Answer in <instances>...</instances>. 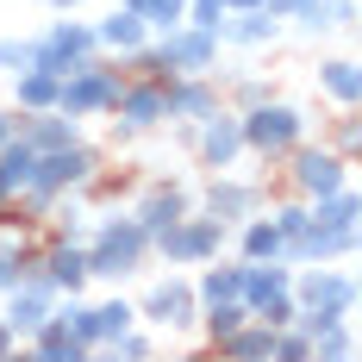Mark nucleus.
<instances>
[{"label": "nucleus", "instance_id": "1", "mask_svg": "<svg viewBox=\"0 0 362 362\" xmlns=\"http://www.w3.org/2000/svg\"><path fill=\"white\" fill-rule=\"evenodd\" d=\"M150 269V231L132 213H107L94 218L88 238V281H132Z\"/></svg>", "mask_w": 362, "mask_h": 362}, {"label": "nucleus", "instance_id": "2", "mask_svg": "<svg viewBox=\"0 0 362 362\" xmlns=\"http://www.w3.org/2000/svg\"><path fill=\"white\" fill-rule=\"evenodd\" d=\"M293 325L313 331L331 325V319H356V275L350 269H331V262H300L293 269Z\"/></svg>", "mask_w": 362, "mask_h": 362}, {"label": "nucleus", "instance_id": "3", "mask_svg": "<svg viewBox=\"0 0 362 362\" xmlns=\"http://www.w3.org/2000/svg\"><path fill=\"white\" fill-rule=\"evenodd\" d=\"M238 125H244V156L269 163V169H281V156H288L293 144L313 138L306 107H293V100H281V94H269V100L244 107V112H238Z\"/></svg>", "mask_w": 362, "mask_h": 362}, {"label": "nucleus", "instance_id": "4", "mask_svg": "<svg viewBox=\"0 0 362 362\" xmlns=\"http://www.w3.org/2000/svg\"><path fill=\"white\" fill-rule=\"evenodd\" d=\"M225 250H231V231L218 218H206L200 206L175 225H163V231H150V262H163V269H200Z\"/></svg>", "mask_w": 362, "mask_h": 362}, {"label": "nucleus", "instance_id": "5", "mask_svg": "<svg viewBox=\"0 0 362 362\" xmlns=\"http://www.w3.org/2000/svg\"><path fill=\"white\" fill-rule=\"evenodd\" d=\"M119 88H125V63L119 57H88L81 69H69L57 81V112H69V119H107L112 100H119Z\"/></svg>", "mask_w": 362, "mask_h": 362}, {"label": "nucleus", "instance_id": "6", "mask_svg": "<svg viewBox=\"0 0 362 362\" xmlns=\"http://www.w3.org/2000/svg\"><path fill=\"white\" fill-rule=\"evenodd\" d=\"M281 169H288V194H300V200L313 206V200L337 194V187L350 181V169H356V163H350V156H337L325 138H319V144L306 138V144H293L288 156H281Z\"/></svg>", "mask_w": 362, "mask_h": 362}, {"label": "nucleus", "instance_id": "7", "mask_svg": "<svg viewBox=\"0 0 362 362\" xmlns=\"http://www.w3.org/2000/svg\"><path fill=\"white\" fill-rule=\"evenodd\" d=\"M194 206L231 231V225H244L250 213H262V206H269V187H262V181L231 175V169H206V181L194 187Z\"/></svg>", "mask_w": 362, "mask_h": 362}, {"label": "nucleus", "instance_id": "8", "mask_svg": "<svg viewBox=\"0 0 362 362\" xmlns=\"http://www.w3.org/2000/svg\"><path fill=\"white\" fill-rule=\"evenodd\" d=\"M100 169H107V156L88 144V138H75V144H63V150H37L32 187H44V194H88Z\"/></svg>", "mask_w": 362, "mask_h": 362}, {"label": "nucleus", "instance_id": "9", "mask_svg": "<svg viewBox=\"0 0 362 362\" xmlns=\"http://www.w3.org/2000/svg\"><path fill=\"white\" fill-rule=\"evenodd\" d=\"M138 325H156V331H194V319H200V300H194V281L181 275V269H169V275H156L138 300Z\"/></svg>", "mask_w": 362, "mask_h": 362}, {"label": "nucleus", "instance_id": "10", "mask_svg": "<svg viewBox=\"0 0 362 362\" xmlns=\"http://www.w3.org/2000/svg\"><path fill=\"white\" fill-rule=\"evenodd\" d=\"M107 119L119 125V138H150V132H163V125H169V81L125 75V88H119V100H112Z\"/></svg>", "mask_w": 362, "mask_h": 362}, {"label": "nucleus", "instance_id": "11", "mask_svg": "<svg viewBox=\"0 0 362 362\" xmlns=\"http://www.w3.org/2000/svg\"><path fill=\"white\" fill-rule=\"evenodd\" d=\"M88 57H100L94 50V25L88 19H50L44 32L32 37V69H50V75H69V69H81Z\"/></svg>", "mask_w": 362, "mask_h": 362}, {"label": "nucleus", "instance_id": "12", "mask_svg": "<svg viewBox=\"0 0 362 362\" xmlns=\"http://www.w3.org/2000/svg\"><path fill=\"white\" fill-rule=\"evenodd\" d=\"M187 150H194V163H200V169H238V163H244V125H238V107H225V100H218L206 119H194Z\"/></svg>", "mask_w": 362, "mask_h": 362}, {"label": "nucleus", "instance_id": "13", "mask_svg": "<svg viewBox=\"0 0 362 362\" xmlns=\"http://www.w3.org/2000/svg\"><path fill=\"white\" fill-rule=\"evenodd\" d=\"M156 37V50H163V63L175 75H218V32H206V25H169V32H150Z\"/></svg>", "mask_w": 362, "mask_h": 362}, {"label": "nucleus", "instance_id": "14", "mask_svg": "<svg viewBox=\"0 0 362 362\" xmlns=\"http://www.w3.org/2000/svg\"><path fill=\"white\" fill-rule=\"evenodd\" d=\"M125 213L138 218L144 231H163V225H175V218L194 213V187L175 181V175H156V181H144V187L132 194V206H125Z\"/></svg>", "mask_w": 362, "mask_h": 362}, {"label": "nucleus", "instance_id": "15", "mask_svg": "<svg viewBox=\"0 0 362 362\" xmlns=\"http://www.w3.org/2000/svg\"><path fill=\"white\" fill-rule=\"evenodd\" d=\"M0 300H6V313H0V319L13 325V337H19V344H25V337H32V331L57 313V300H63V293H57V288H50V281L32 269V275H19V281L0 293Z\"/></svg>", "mask_w": 362, "mask_h": 362}, {"label": "nucleus", "instance_id": "16", "mask_svg": "<svg viewBox=\"0 0 362 362\" xmlns=\"http://www.w3.org/2000/svg\"><path fill=\"white\" fill-rule=\"evenodd\" d=\"M350 250H356V225H325V218H313L300 238L281 244V256H288L293 269H300V262H344Z\"/></svg>", "mask_w": 362, "mask_h": 362}, {"label": "nucleus", "instance_id": "17", "mask_svg": "<svg viewBox=\"0 0 362 362\" xmlns=\"http://www.w3.org/2000/svg\"><path fill=\"white\" fill-rule=\"evenodd\" d=\"M288 32V19L275 6H231L225 25H218V44H238V50H269L275 37Z\"/></svg>", "mask_w": 362, "mask_h": 362}, {"label": "nucleus", "instance_id": "18", "mask_svg": "<svg viewBox=\"0 0 362 362\" xmlns=\"http://www.w3.org/2000/svg\"><path fill=\"white\" fill-rule=\"evenodd\" d=\"M37 275H44L57 293H81L88 288V250H81V244H63V238H44Z\"/></svg>", "mask_w": 362, "mask_h": 362}, {"label": "nucleus", "instance_id": "19", "mask_svg": "<svg viewBox=\"0 0 362 362\" xmlns=\"http://www.w3.org/2000/svg\"><path fill=\"white\" fill-rule=\"evenodd\" d=\"M218 107V75H175L169 81V125H194Z\"/></svg>", "mask_w": 362, "mask_h": 362}, {"label": "nucleus", "instance_id": "20", "mask_svg": "<svg viewBox=\"0 0 362 362\" xmlns=\"http://www.w3.org/2000/svg\"><path fill=\"white\" fill-rule=\"evenodd\" d=\"M288 25L300 37H325V32H350L356 25V0H293Z\"/></svg>", "mask_w": 362, "mask_h": 362}, {"label": "nucleus", "instance_id": "21", "mask_svg": "<svg viewBox=\"0 0 362 362\" xmlns=\"http://www.w3.org/2000/svg\"><path fill=\"white\" fill-rule=\"evenodd\" d=\"M19 138L32 150H63V144H75V138H88V125L81 119H69V112H19Z\"/></svg>", "mask_w": 362, "mask_h": 362}, {"label": "nucleus", "instance_id": "22", "mask_svg": "<svg viewBox=\"0 0 362 362\" xmlns=\"http://www.w3.org/2000/svg\"><path fill=\"white\" fill-rule=\"evenodd\" d=\"M144 37H150V25L138 13H125V6H112L107 19H94V50H100V57H132Z\"/></svg>", "mask_w": 362, "mask_h": 362}, {"label": "nucleus", "instance_id": "23", "mask_svg": "<svg viewBox=\"0 0 362 362\" xmlns=\"http://www.w3.org/2000/svg\"><path fill=\"white\" fill-rule=\"evenodd\" d=\"M25 350H32L37 362H81V356H94V350H88V344H81V337H75V331L57 319V313H50V319H44L32 337H25Z\"/></svg>", "mask_w": 362, "mask_h": 362}, {"label": "nucleus", "instance_id": "24", "mask_svg": "<svg viewBox=\"0 0 362 362\" xmlns=\"http://www.w3.org/2000/svg\"><path fill=\"white\" fill-rule=\"evenodd\" d=\"M319 94H325L331 107H362V69H356V57H331V63H319Z\"/></svg>", "mask_w": 362, "mask_h": 362}, {"label": "nucleus", "instance_id": "25", "mask_svg": "<svg viewBox=\"0 0 362 362\" xmlns=\"http://www.w3.org/2000/svg\"><path fill=\"white\" fill-rule=\"evenodd\" d=\"M231 244H238L244 262H262V256H281V231H275L269 213H250L244 225H231Z\"/></svg>", "mask_w": 362, "mask_h": 362}, {"label": "nucleus", "instance_id": "26", "mask_svg": "<svg viewBox=\"0 0 362 362\" xmlns=\"http://www.w3.org/2000/svg\"><path fill=\"white\" fill-rule=\"evenodd\" d=\"M57 81L63 75H50V69H19L13 75V107L19 112H50L57 107Z\"/></svg>", "mask_w": 362, "mask_h": 362}, {"label": "nucleus", "instance_id": "27", "mask_svg": "<svg viewBox=\"0 0 362 362\" xmlns=\"http://www.w3.org/2000/svg\"><path fill=\"white\" fill-rule=\"evenodd\" d=\"M88 319H94V344H112L119 331L138 325V306L125 293H112V300H88Z\"/></svg>", "mask_w": 362, "mask_h": 362}, {"label": "nucleus", "instance_id": "28", "mask_svg": "<svg viewBox=\"0 0 362 362\" xmlns=\"http://www.w3.org/2000/svg\"><path fill=\"white\" fill-rule=\"evenodd\" d=\"M306 344H313V362H350L356 356V319H331V325H319Z\"/></svg>", "mask_w": 362, "mask_h": 362}, {"label": "nucleus", "instance_id": "29", "mask_svg": "<svg viewBox=\"0 0 362 362\" xmlns=\"http://www.w3.org/2000/svg\"><path fill=\"white\" fill-rule=\"evenodd\" d=\"M244 319H250V306H244V300H218V306H200V319H194V325H200V337L218 350V344L244 325Z\"/></svg>", "mask_w": 362, "mask_h": 362}, {"label": "nucleus", "instance_id": "30", "mask_svg": "<svg viewBox=\"0 0 362 362\" xmlns=\"http://www.w3.org/2000/svg\"><path fill=\"white\" fill-rule=\"evenodd\" d=\"M32 169H37V150L25 144V138H6V144H0V187H6V200L32 181Z\"/></svg>", "mask_w": 362, "mask_h": 362}, {"label": "nucleus", "instance_id": "31", "mask_svg": "<svg viewBox=\"0 0 362 362\" xmlns=\"http://www.w3.org/2000/svg\"><path fill=\"white\" fill-rule=\"evenodd\" d=\"M319 138H325L337 156H350V163H356V156H362V112H356V107H337V119H331Z\"/></svg>", "mask_w": 362, "mask_h": 362}, {"label": "nucleus", "instance_id": "32", "mask_svg": "<svg viewBox=\"0 0 362 362\" xmlns=\"http://www.w3.org/2000/svg\"><path fill=\"white\" fill-rule=\"evenodd\" d=\"M313 218H325V225H356V218H362L356 181H344L337 194H325V200H313Z\"/></svg>", "mask_w": 362, "mask_h": 362}, {"label": "nucleus", "instance_id": "33", "mask_svg": "<svg viewBox=\"0 0 362 362\" xmlns=\"http://www.w3.org/2000/svg\"><path fill=\"white\" fill-rule=\"evenodd\" d=\"M262 213L275 218V231H281V244H288V238H300V231L313 225V206H306L300 194H281V200H275V206H262Z\"/></svg>", "mask_w": 362, "mask_h": 362}, {"label": "nucleus", "instance_id": "34", "mask_svg": "<svg viewBox=\"0 0 362 362\" xmlns=\"http://www.w3.org/2000/svg\"><path fill=\"white\" fill-rule=\"evenodd\" d=\"M138 19H144L150 32H169L187 19V0H138Z\"/></svg>", "mask_w": 362, "mask_h": 362}, {"label": "nucleus", "instance_id": "35", "mask_svg": "<svg viewBox=\"0 0 362 362\" xmlns=\"http://www.w3.org/2000/svg\"><path fill=\"white\" fill-rule=\"evenodd\" d=\"M269 362H313L306 331H300V325H281V331H275V350H269Z\"/></svg>", "mask_w": 362, "mask_h": 362}, {"label": "nucleus", "instance_id": "36", "mask_svg": "<svg viewBox=\"0 0 362 362\" xmlns=\"http://www.w3.org/2000/svg\"><path fill=\"white\" fill-rule=\"evenodd\" d=\"M293 313H300V306H293V293H275V300H262V306H256L250 319H262L269 331H281V325H293Z\"/></svg>", "mask_w": 362, "mask_h": 362}, {"label": "nucleus", "instance_id": "37", "mask_svg": "<svg viewBox=\"0 0 362 362\" xmlns=\"http://www.w3.org/2000/svg\"><path fill=\"white\" fill-rule=\"evenodd\" d=\"M0 69L6 75L32 69V37H0Z\"/></svg>", "mask_w": 362, "mask_h": 362}, {"label": "nucleus", "instance_id": "38", "mask_svg": "<svg viewBox=\"0 0 362 362\" xmlns=\"http://www.w3.org/2000/svg\"><path fill=\"white\" fill-rule=\"evenodd\" d=\"M225 13H231L225 0H187V25H206V32H218V25H225Z\"/></svg>", "mask_w": 362, "mask_h": 362}, {"label": "nucleus", "instance_id": "39", "mask_svg": "<svg viewBox=\"0 0 362 362\" xmlns=\"http://www.w3.org/2000/svg\"><path fill=\"white\" fill-rule=\"evenodd\" d=\"M19 138V107H0V144Z\"/></svg>", "mask_w": 362, "mask_h": 362}, {"label": "nucleus", "instance_id": "40", "mask_svg": "<svg viewBox=\"0 0 362 362\" xmlns=\"http://www.w3.org/2000/svg\"><path fill=\"white\" fill-rule=\"evenodd\" d=\"M13 350H19V337H13V325H6V319H0V362L13 356Z\"/></svg>", "mask_w": 362, "mask_h": 362}, {"label": "nucleus", "instance_id": "41", "mask_svg": "<svg viewBox=\"0 0 362 362\" xmlns=\"http://www.w3.org/2000/svg\"><path fill=\"white\" fill-rule=\"evenodd\" d=\"M50 13H75V6H88V0H44Z\"/></svg>", "mask_w": 362, "mask_h": 362}, {"label": "nucleus", "instance_id": "42", "mask_svg": "<svg viewBox=\"0 0 362 362\" xmlns=\"http://www.w3.org/2000/svg\"><path fill=\"white\" fill-rule=\"evenodd\" d=\"M0 206H6V187H0Z\"/></svg>", "mask_w": 362, "mask_h": 362}]
</instances>
